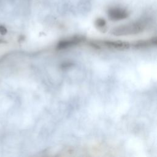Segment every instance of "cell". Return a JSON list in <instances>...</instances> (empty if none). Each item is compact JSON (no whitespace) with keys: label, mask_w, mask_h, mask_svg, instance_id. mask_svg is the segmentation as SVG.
I'll return each instance as SVG.
<instances>
[{"label":"cell","mask_w":157,"mask_h":157,"mask_svg":"<svg viewBox=\"0 0 157 157\" xmlns=\"http://www.w3.org/2000/svg\"><path fill=\"white\" fill-rule=\"evenodd\" d=\"M100 44L103 45L104 46L106 47L109 49H115V50H125L128 49L129 47V43L127 42H123V41H104L100 42Z\"/></svg>","instance_id":"obj_4"},{"label":"cell","mask_w":157,"mask_h":157,"mask_svg":"<svg viewBox=\"0 0 157 157\" xmlns=\"http://www.w3.org/2000/svg\"><path fill=\"white\" fill-rule=\"evenodd\" d=\"M3 43H5V41H3V40H1V39H0V44H3Z\"/></svg>","instance_id":"obj_8"},{"label":"cell","mask_w":157,"mask_h":157,"mask_svg":"<svg viewBox=\"0 0 157 157\" xmlns=\"http://www.w3.org/2000/svg\"><path fill=\"white\" fill-rule=\"evenodd\" d=\"M84 38L81 36H74L69 39L62 40V41L58 43L57 48L58 50H63V49H67L74 45H77L78 44L81 43L82 41H83Z\"/></svg>","instance_id":"obj_3"},{"label":"cell","mask_w":157,"mask_h":157,"mask_svg":"<svg viewBox=\"0 0 157 157\" xmlns=\"http://www.w3.org/2000/svg\"><path fill=\"white\" fill-rule=\"evenodd\" d=\"M157 44V39L156 38H151L148 40L139 41L133 44L134 47L136 49H145L150 47L156 46Z\"/></svg>","instance_id":"obj_5"},{"label":"cell","mask_w":157,"mask_h":157,"mask_svg":"<svg viewBox=\"0 0 157 157\" xmlns=\"http://www.w3.org/2000/svg\"><path fill=\"white\" fill-rule=\"evenodd\" d=\"M95 25L98 28L102 30V29H104L106 27V22L105 21L104 19L100 18L96 20Z\"/></svg>","instance_id":"obj_6"},{"label":"cell","mask_w":157,"mask_h":157,"mask_svg":"<svg viewBox=\"0 0 157 157\" xmlns=\"http://www.w3.org/2000/svg\"><path fill=\"white\" fill-rule=\"evenodd\" d=\"M8 33V30L3 25H0V34L2 35H5Z\"/></svg>","instance_id":"obj_7"},{"label":"cell","mask_w":157,"mask_h":157,"mask_svg":"<svg viewBox=\"0 0 157 157\" xmlns=\"http://www.w3.org/2000/svg\"><path fill=\"white\" fill-rule=\"evenodd\" d=\"M147 20H142L118 26L112 29L111 34L116 36L134 35L143 32L148 25Z\"/></svg>","instance_id":"obj_1"},{"label":"cell","mask_w":157,"mask_h":157,"mask_svg":"<svg viewBox=\"0 0 157 157\" xmlns=\"http://www.w3.org/2000/svg\"><path fill=\"white\" fill-rule=\"evenodd\" d=\"M107 14L112 20H121L128 17V12L121 8H112L107 11Z\"/></svg>","instance_id":"obj_2"}]
</instances>
